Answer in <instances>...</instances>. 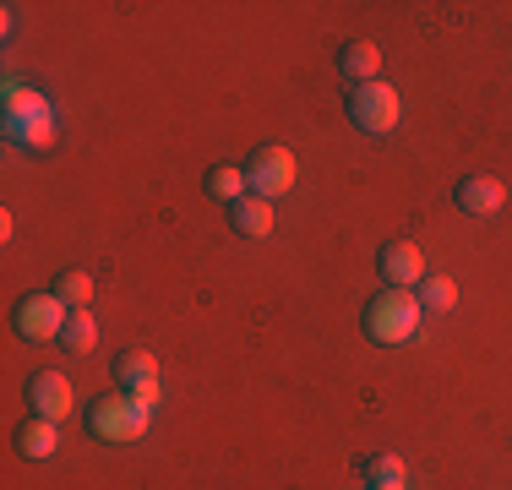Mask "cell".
Returning <instances> with one entry per match:
<instances>
[{
  "instance_id": "6da1fadb",
  "label": "cell",
  "mask_w": 512,
  "mask_h": 490,
  "mask_svg": "<svg viewBox=\"0 0 512 490\" xmlns=\"http://www.w3.org/2000/svg\"><path fill=\"white\" fill-rule=\"evenodd\" d=\"M360 322H365V338H371V343L398 349V343H409L414 333H420L425 305H420V294H414V289H393V284H387L382 294H371V300H365Z\"/></svg>"
},
{
  "instance_id": "7a4b0ae2",
  "label": "cell",
  "mask_w": 512,
  "mask_h": 490,
  "mask_svg": "<svg viewBox=\"0 0 512 490\" xmlns=\"http://www.w3.org/2000/svg\"><path fill=\"white\" fill-rule=\"evenodd\" d=\"M148 425H153V409L137 403L131 392H104V398L88 403V436L109 441V447H131V441H142Z\"/></svg>"
},
{
  "instance_id": "3957f363",
  "label": "cell",
  "mask_w": 512,
  "mask_h": 490,
  "mask_svg": "<svg viewBox=\"0 0 512 490\" xmlns=\"http://www.w3.org/2000/svg\"><path fill=\"white\" fill-rule=\"evenodd\" d=\"M55 109L44 93L33 88H11L6 93V137L17 147H33V153H50L55 147Z\"/></svg>"
},
{
  "instance_id": "277c9868",
  "label": "cell",
  "mask_w": 512,
  "mask_h": 490,
  "mask_svg": "<svg viewBox=\"0 0 512 490\" xmlns=\"http://www.w3.org/2000/svg\"><path fill=\"white\" fill-rule=\"evenodd\" d=\"M349 120L365 131V137H393L398 120H404V98H398L393 82H360L349 88Z\"/></svg>"
},
{
  "instance_id": "5b68a950",
  "label": "cell",
  "mask_w": 512,
  "mask_h": 490,
  "mask_svg": "<svg viewBox=\"0 0 512 490\" xmlns=\"http://www.w3.org/2000/svg\"><path fill=\"white\" fill-rule=\"evenodd\" d=\"M66 322H71V311L60 305V294H55V289H44V294H22L17 311H11V327H17V338H28V343H60Z\"/></svg>"
},
{
  "instance_id": "8992f818",
  "label": "cell",
  "mask_w": 512,
  "mask_h": 490,
  "mask_svg": "<svg viewBox=\"0 0 512 490\" xmlns=\"http://www.w3.org/2000/svg\"><path fill=\"white\" fill-rule=\"evenodd\" d=\"M295 175H300V164H295V153L289 147H278V142H262L251 153V164H246V180H251V191L256 196H284V191H295Z\"/></svg>"
},
{
  "instance_id": "52a82bcc",
  "label": "cell",
  "mask_w": 512,
  "mask_h": 490,
  "mask_svg": "<svg viewBox=\"0 0 512 490\" xmlns=\"http://www.w3.org/2000/svg\"><path fill=\"white\" fill-rule=\"evenodd\" d=\"M109 376H115V392H131L137 403H158V360L148 349H126L115 365H109Z\"/></svg>"
},
{
  "instance_id": "ba28073f",
  "label": "cell",
  "mask_w": 512,
  "mask_h": 490,
  "mask_svg": "<svg viewBox=\"0 0 512 490\" xmlns=\"http://www.w3.org/2000/svg\"><path fill=\"white\" fill-rule=\"evenodd\" d=\"M22 392H28V409L39 414V420H55V425L77 409V392H71V382L60 371H33Z\"/></svg>"
},
{
  "instance_id": "9c48e42d",
  "label": "cell",
  "mask_w": 512,
  "mask_h": 490,
  "mask_svg": "<svg viewBox=\"0 0 512 490\" xmlns=\"http://www.w3.org/2000/svg\"><path fill=\"white\" fill-rule=\"evenodd\" d=\"M376 267H382V278L393 289H420L425 284V256L414 240H387L382 251H376Z\"/></svg>"
},
{
  "instance_id": "30bf717a",
  "label": "cell",
  "mask_w": 512,
  "mask_h": 490,
  "mask_svg": "<svg viewBox=\"0 0 512 490\" xmlns=\"http://www.w3.org/2000/svg\"><path fill=\"white\" fill-rule=\"evenodd\" d=\"M453 202H458L469 218H496V213L507 207V186H502L496 175H463L458 191H453Z\"/></svg>"
},
{
  "instance_id": "8fae6325",
  "label": "cell",
  "mask_w": 512,
  "mask_h": 490,
  "mask_svg": "<svg viewBox=\"0 0 512 490\" xmlns=\"http://www.w3.org/2000/svg\"><path fill=\"white\" fill-rule=\"evenodd\" d=\"M273 224H278V213H273V202H267V196H240L235 207H229V229H235V235H246V240H267L273 235Z\"/></svg>"
},
{
  "instance_id": "7c38bea8",
  "label": "cell",
  "mask_w": 512,
  "mask_h": 490,
  "mask_svg": "<svg viewBox=\"0 0 512 490\" xmlns=\"http://www.w3.org/2000/svg\"><path fill=\"white\" fill-rule=\"evenodd\" d=\"M338 71L349 77V88H360V82H382V44H371V39L344 44V55H338Z\"/></svg>"
},
{
  "instance_id": "4fadbf2b",
  "label": "cell",
  "mask_w": 512,
  "mask_h": 490,
  "mask_svg": "<svg viewBox=\"0 0 512 490\" xmlns=\"http://www.w3.org/2000/svg\"><path fill=\"white\" fill-rule=\"evenodd\" d=\"M17 452H22V458H33V463L55 458V452H60V425L28 414V420H22V431H17Z\"/></svg>"
},
{
  "instance_id": "5bb4252c",
  "label": "cell",
  "mask_w": 512,
  "mask_h": 490,
  "mask_svg": "<svg viewBox=\"0 0 512 490\" xmlns=\"http://www.w3.org/2000/svg\"><path fill=\"white\" fill-rule=\"evenodd\" d=\"M207 196L213 202H224V207H235L240 196H251V180H246V169H235V164H218V169H207Z\"/></svg>"
},
{
  "instance_id": "9a60e30c",
  "label": "cell",
  "mask_w": 512,
  "mask_h": 490,
  "mask_svg": "<svg viewBox=\"0 0 512 490\" xmlns=\"http://www.w3.org/2000/svg\"><path fill=\"white\" fill-rule=\"evenodd\" d=\"M414 294H420L425 316H447V311H453V305H458V284H453V278H447V273H425V284L414 289Z\"/></svg>"
},
{
  "instance_id": "2e32d148",
  "label": "cell",
  "mask_w": 512,
  "mask_h": 490,
  "mask_svg": "<svg viewBox=\"0 0 512 490\" xmlns=\"http://www.w3.org/2000/svg\"><path fill=\"white\" fill-rule=\"evenodd\" d=\"M60 349H71V354H93V349H99V322H93L88 311H71L66 333H60Z\"/></svg>"
},
{
  "instance_id": "e0dca14e",
  "label": "cell",
  "mask_w": 512,
  "mask_h": 490,
  "mask_svg": "<svg viewBox=\"0 0 512 490\" xmlns=\"http://www.w3.org/2000/svg\"><path fill=\"white\" fill-rule=\"evenodd\" d=\"M55 294H60V305H66V311H88V300H93V278L82 273V267H71V273H60V278H55Z\"/></svg>"
},
{
  "instance_id": "ac0fdd59",
  "label": "cell",
  "mask_w": 512,
  "mask_h": 490,
  "mask_svg": "<svg viewBox=\"0 0 512 490\" xmlns=\"http://www.w3.org/2000/svg\"><path fill=\"white\" fill-rule=\"evenodd\" d=\"M365 480H371V490L404 485V463H398L393 452H376V458H365Z\"/></svg>"
},
{
  "instance_id": "d6986e66",
  "label": "cell",
  "mask_w": 512,
  "mask_h": 490,
  "mask_svg": "<svg viewBox=\"0 0 512 490\" xmlns=\"http://www.w3.org/2000/svg\"><path fill=\"white\" fill-rule=\"evenodd\" d=\"M382 490H404V485H382Z\"/></svg>"
}]
</instances>
